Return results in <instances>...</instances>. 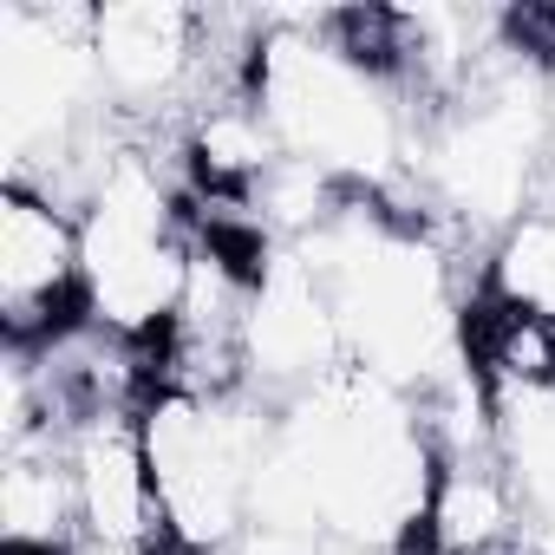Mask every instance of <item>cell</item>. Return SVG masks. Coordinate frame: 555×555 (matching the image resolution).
Returning <instances> with one entry per match:
<instances>
[{
	"mask_svg": "<svg viewBox=\"0 0 555 555\" xmlns=\"http://www.w3.org/2000/svg\"><path fill=\"white\" fill-rule=\"evenodd\" d=\"M92 66L105 112H164L209 79V27L196 8H170V0L92 8Z\"/></svg>",
	"mask_w": 555,
	"mask_h": 555,
	"instance_id": "cell-1",
	"label": "cell"
}]
</instances>
